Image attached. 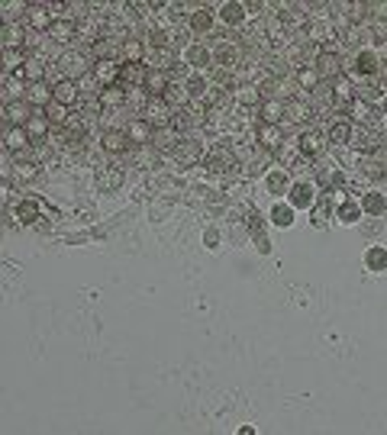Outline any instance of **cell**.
<instances>
[{
	"instance_id": "obj_45",
	"label": "cell",
	"mask_w": 387,
	"mask_h": 435,
	"mask_svg": "<svg viewBox=\"0 0 387 435\" xmlns=\"http://www.w3.org/2000/svg\"><path fill=\"white\" fill-rule=\"evenodd\" d=\"M26 10H29V3H3V23H13V17H20V13L26 17Z\"/></svg>"
},
{
	"instance_id": "obj_42",
	"label": "cell",
	"mask_w": 387,
	"mask_h": 435,
	"mask_svg": "<svg viewBox=\"0 0 387 435\" xmlns=\"http://www.w3.org/2000/svg\"><path fill=\"white\" fill-rule=\"evenodd\" d=\"M271 223L281 229L294 226V207L291 203H275V209H271Z\"/></svg>"
},
{
	"instance_id": "obj_12",
	"label": "cell",
	"mask_w": 387,
	"mask_h": 435,
	"mask_svg": "<svg viewBox=\"0 0 387 435\" xmlns=\"http://www.w3.org/2000/svg\"><path fill=\"white\" fill-rule=\"evenodd\" d=\"M123 133H126V139H129V149H139V145H152L155 126L145 123L143 117H136V119H129V126L123 129Z\"/></svg>"
},
{
	"instance_id": "obj_8",
	"label": "cell",
	"mask_w": 387,
	"mask_h": 435,
	"mask_svg": "<svg viewBox=\"0 0 387 435\" xmlns=\"http://www.w3.org/2000/svg\"><path fill=\"white\" fill-rule=\"evenodd\" d=\"M184 61L194 68V71H203V75L217 68V61H213V49H207V42H194V45H187Z\"/></svg>"
},
{
	"instance_id": "obj_35",
	"label": "cell",
	"mask_w": 387,
	"mask_h": 435,
	"mask_svg": "<svg viewBox=\"0 0 387 435\" xmlns=\"http://www.w3.org/2000/svg\"><path fill=\"white\" fill-rule=\"evenodd\" d=\"M336 207L333 203V193H323V200L320 203H313L310 207V219H313V226L316 229H326V223H329V209Z\"/></svg>"
},
{
	"instance_id": "obj_11",
	"label": "cell",
	"mask_w": 387,
	"mask_h": 435,
	"mask_svg": "<svg viewBox=\"0 0 387 435\" xmlns=\"http://www.w3.org/2000/svg\"><path fill=\"white\" fill-rule=\"evenodd\" d=\"M91 75L97 78V84H101V91H103V87H117V84H119V75H123V65H119V61H110V59L94 61Z\"/></svg>"
},
{
	"instance_id": "obj_24",
	"label": "cell",
	"mask_w": 387,
	"mask_h": 435,
	"mask_svg": "<svg viewBox=\"0 0 387 435\" xmlns=\"http://www.w3.org/2000/svg\"><path fill=\"white\" fill-rule=\"evenodd\" d=\"M123 181H126L123 168H101V171H97V187H101L103 193H113L117 187H123Z\"/></svg>"
},
{
	"instance_id": "obj_14",
	"label": "cell",
	"mask_w": 387,
	"mask_h": 435,
	"mask_svg": "<svg viewBox=\"0 0 387 435\" xmlns=\"http://www.w3.org/2000/svg\"><path fill=\"white\" fill-rule=\"evenodd\" d=\"M287 200H291L294 209H310L313 203H316V187H313L310 181H297V184H291V191H287Z\"/></svg>"
},
{
	"instance_id": "obj_47",
	"label": "cell",
	"mask_w": 387,
	"mask_h": 435,
	"mask_svg": "<svg viewBox=\"0 0 387 435\" xmlns=\"http://www.w3.org/2000/svg\"><path fill=\"white\" fill-rule=\"evenodd\" d=\"M203 245H207V249H217V245H219V233H217V229H207V233H203Z\"/></svg>"
},
{
	"instance_id": "obj_31",
	"label": "cell",
	"mask_w": 387,
	"mask_h": 435,
	"mask_svg": "<svg viewBox=\"0 0 387 435\" xmlns=\"http://www.w3.org/2000/svg\"><path fill=\"white\" fill-rule=\"evenodd\" d=\"M362 213H368V216H384L387 213V193H378V191L362 193Z\"/></svg>"
},
{
	"instance_id": "obj_21",
	"label": "cell",
	"mask_w": 387,
	"mask_h": 435,
	"mask_svg": "<svg viewBox=\"0 0 387 435\" xmlns=\"http://www.w3.org/2000/svg\"><path fill=\"white\" fill-rule=\"evenodd\" d=\"M17 78H23L26 84L45 81V59H43V55H29V59H26V65L17 71Z\"/></svg>"
},
{
	"instance_id": "obj_7",
	"label": "cell",
	"mask_w": 387,
	"mask_h": 435,
	"mask_svg": "<svg viewBox=\"0 0 387 435\" xmlns=\"http://www.w3.org/2000/svg\"><path fill=\"white\" fill-rule=\"evenodd\" d=\"M52 101L61 103V107H78L81 103V87H78V81H71V78H59V81L52 84Z\"/></svg>"
},
{
	"instance_id": "obj_25",
	"label": "cell",
	"mask_w": 387,
	"mask_h": 435,
	"mask_svg": "<svg viewBox=\"0 0 387 435\" xmlns=\"http://www.w3.org/2000/svg\"><path fill=\"white\" fill-rule=\"evenodd\" d=\"M26 103H29V107H36V110H45L52 103V87L45 81L29 84V87H26Z\"/></svg>"
},
{
	"instance_id": "obj_17",
	"label": "cell",
	"mask_w": 387,
	"mask_h": 435,
	"mask_svg": "<svg viewBox=\"0 0 387 435\" xmlns=\"http://www.w3.org/2000/svg\"><path fill=\"white\" fill-rule=\"evenodd\" d=\"M171 87V75L168 71H159V68H149V78H145L143 91L149 94V97H165Z\"/></svg>"
},
{
	"instance_id": "obj_13",
	"label": "cell",
	"mask_w": 387,
	"mask_h": 435,
	"mask_svg": "<svg viewBox=\"0 0 387 435\" xmlns=\"http://www.w3.org/2000/svg\"><path fill=\"white\" fill-rule=\"evenodd\" d=\"M171 155H175L177 168H194L197 161H200V155H203V145L197 142V139H191V135H184V139H181V145H177Z\"/></svg>"
},
{
	"instance_id": "obj_20",
	"label": "cell",
	"mask_w": 387,
	"mask_h": 435,
	"mask_svg": "<svg viewBox=\"0 0 387 435\" xmlns=\"http://www.w3.org/2000/svg\"><path fill=\"white\" fill-rule=\"evenodd\" d=\"M181 139H184V135L177 133L175 126H161V129H155V135H152V145L159 152H175L177 145H181Z\"/></svg>"
},
{
	"instance_id": "obj_48",
	"label": "cell",
	"mask_w": 387,
	"mask_h": 435,
	"mask_svg": "<svg viewBox=\"0 0 387 435\" xmlns=\"http://www.w3.org/2000/svg\"><path fill=\"white\" fill-rule=\"evenodd\" d=\"M381 233V223H368V226H365V235H378Z\"/></svg>"
},
{
	"instance_id": "obj_19",
	"label": "cell",
	"mask_w": 387,
	"mask_h": 435,
	"mask_svg": "<svg viewBox=\"0 0 387 435\" xmlns=\"http://www.w3.org/2000/svg\"><path fill=\"white\" fill-rule=\"evenodd\" d=\"M101 149L107 152V155H123V152H129V139L123 129H107V133L101 135Z\"/></svg>"
},
{
	"instance_id": "obj_44",
	"label": "cell",
	"mask_w": 387,
	"mask_h": 435,
	"mask_svg": "<svg viewBox=\"0 0 387 435\" xmlns=\"http://www.w3.org/2000/svg\"><path fill=\"white\" fill-rule=\"evenodd\" d=\"M13 168H17L20 181H36V177H39V165H36V161H20V165H13Z\"/></svg>"
},
{
	"instance_id": "obj_37",
	"label": "cell",
	"mask_w": 387,
	"mask_h": 435,
	"mask_svg": "<svg viewBox=\"0 0 387 435\" xmlns=\"http://www.w3.org/2000/svg\"><path fill=\"white\" fill-rule=\"evenodd\" d=\"M349 135H352V119H333L329 126V145H349Z\"/></svg>"
},
{
	"instance_id": "obj_28",
	"label": "cell",
	"mask_w": 387,
	"mask_h": 435,
	"mask_svg": "<svg viewBox=\"0 0 387 435\" xmlns=\"http://www.w3.org/2000/svg\"><path fill=\"white\" fill-rule=\"evenodd\" d=\"M258 117H261V123L281 126V119H284V103H281L278 97H268V101H261Z\"/></svg>"
},
{
	"instance_id": "obj_23",
	"label": "cell",
	"mask_w": 387,
	"mask_h": 435,
	"mask_svg": "<svg viewBox=\"0 0 387 435\" xmlns=\"http://www.w3.org/2000/svg\"><path fill=\"white\" fill-rule=\"evenodd\" d=\"M358 175L368 177V181H384L387 177V165L374 155H358Z\"/></svg>"
},
{
	"instance_id": "obj_3",
	"label": "cell",
	"mask_w": 387,
	"mask_h": 435,
	"mask_svg": "<svg viewBox=\"0 0 387 435\" xmlns=\"http://www.w3.org/2000/svg\"><path fill=\"white\" fill-rule=\"evenodd\" d=\"M52 23H55V17L49 13V7H45V3H29V10H26V17H23L26 29H33L36 36H49L52 33Z\"/></svg>"
},
{
	"instance_id": "obj_33",
	"label": "cell",
	"mask_w": 387,
	"mask_h": 435,
	"mask_svg": "<svg viewBox=\"0 0 387 435\" xmlns=\"http://www.w3.org/2000/svg\"><path fill=\"white\" fill-rule=\"evenodd\" d=\"M129 158H133V165L136 168H159V149L155 145H139V149H133L129 152Z\"/></svg>"
},
{
	"instance_id": "obj_10",
	"label": "cell",
	"mask_w": 387,
	"mask_h": 435,
	"mask_svg": "<svg viewBox=\"0 0 387 435\" xmlns=\"http://www.w3.org/2000/svg\"><path fill=\"white\" fill-rule=\"evenodd\" d=\"M78 20L75 17H55V23H52V42H59V45H65V49H71V42H78Z\"/></svg>"
},
{
	"instance_id": "obj_38",
	"label": "cell",
	"mask_w": 387,
	"mask_h": 435,
	"mask_svg": "<svg viewBox=\"0 0 387 435\" xmlns=\"http://www.w3.org/2000/svg\"><path fill=\"white\" fill-rule=\"evenodd\" d=\"M20 45H26V26L3 23V49H20Z\"/></svg>"
},
{
	"instance_id": "obj_15",
	"label": "cell",
	"mask_w": 387,
	"mask_h": 435,
	"mask_svg": "<svg viewBox=\"0 0 387 435\" xmlns=\"http://www.w3.org/2000/svg\"><path fill=\"white\" fill-rule=\"evenodd\" d=\"M297 145H300V155H307V158H320L323 152H326V145H329V139L323 133H316V129H307V133L297 139Z\"/></svg>"
},
{
	"instance_id": "obj_27",
	"label": "cell",
	"mask_w": 387,
	"mask_h": 435,
	"mask_svg": "<svg viewBox=\"0 0 387 435\" xmlns=\"http://www.w3.org/2000/svg\"><path fill=\"white\" fill-rule=\"evenodd\" d=\"M145 49H149V45H145L139 36H133V39L123 42V55H119V59H123V65H143Z\"/></svg>"
},
{
	"instance_id": "obj_39",
	"label": "cell",
	"mask_w": 387,
	"mask_h": 435,
	"mask_svg": "<svg viewBox=\"0 0 387 435\" xmlns=\"http://www.w3.org/2000/svg\"><path fill=\"white\" fill-rule=\"evenodd\" d=\"M97 97H101V107L103 110H117V107H123V103H126V87H103L101 94H97Z\"/></svg>"
},
{
	"instance_id": "obj_36",
	"label": "cell",
	"mask_w": 387,
	"mask_h": 435,
	"mask_svg": "<svg viewBox=\"0 0 387 435\" xmlns=\"http://www.w3.org/2000/svg\"><path fill=\"white\" fill-rule=\"evenodd\" d=\"M365 268L374 271V274H384L387 271V249L384 245H371V249L365 251Z\"/></svg>"
},
{
	"instance_id": "obj_5",
	"label": "cell",
	"mask_w": 387,
	"mask_h": 435,
	"mask_svg": "<svg viewBox=\"0 0 387 435\" xmlns=\"http://www.w3.org/2000/svg\"><path fill=\"white\" fill-rule=\"evenodd\" d=\"M3 145H7V152H13V155H20V158H26L36 142H33V135H29L26 126H7V133H3Z\"/></svg>"
},
{
	"instance_id": "obj_18",
	"label": "cell",
	"mask_w": 387,
	"mask_h": 435,
	"mask_svg": "<svg viewBox=\"0 0 387 435\" xmlns=\"http://www.w3.org/2000/svg\"><path fill=\"white\" fill-rule=\"evenodd\" d=\"M26 129H29V135H33V142H49L52 123H49V117H45V110H33V117H29Z\"/></svg>"
},
{
	"instance_id": "obj_6",
	"label": "cell",
	"mask_w": 387,
	"mask_h": 435,
	"mask_svg": "<svg viewBox=\"0 0 387 435\" xmlns=\"http://www.w3.org/2000/svg\"><path fill=\"white\" fill-rule=\"evenodd\" d=\"M316 71H320V78L323 81H336L339 75H342L345 68H342V55L339 52H333V49H320L316 52Z\"/></svg>"
},
{
	"instance_id": "obj_2",
	"label": "cell",
	"mask_w": 387,
	"mask_h": 435,
	"mask_svg": "<svg viewBox=\"0 0 387 435\" xmlns=\"http://www.w3.org/2000/svg\"><path fill=\"white\" fill-rule=\"evenodd\" d=\"M139 117L145 119V123H152L155 129H161V126H171V117H175V107H171L165 97H149V103H145V110L139 113Z\"/></svg>"
},
{
	"instance_id": "obj_41",
	"label": "cell",
	"mask_w": 387,
	"mask_h": 435,
	"mask_svg": "<svg viewBox=\"0 0 387 435\" xmlns=\"http://www.w3.org/2000/svg\"><path fill=\"white\" fill-rule=\"evenodd\" d=\"M17 219L20 223H36V219H39V200H36V197L20 200L17 203Z\"/></svg>"
},
{
	"instance_id": "obj_46",
	"label": "cell",
	"mask_w": 387,
	"mask_h": 435,
	"mask_svg": "<svg viewBox=\"0 0 387 435\" xmlns=\"http://www.w3.org/2000/svg\"><path fill=\"white\" fill-rule=\"evenodd\" d=\"M252 239H255V249H258L261 255H268V251H271V242H268V235H265V233H252Z\"/></svg>"
},
{
	"instance_id": "obj_40",
	"label": "cell",
	"mask_w": 387,
	"mask_h": 435,
	"mask_svg": "<svg viewBox=\"0 0 387 435\" xmlns=\"http://www.w3.org/2000/svg\"><path fill=\"white\" fill-rule=\"evenodd\" d=\"M191 33H197V36H203V33H210V26H213V13H210V7H200L197 13H191Z\"/></svg>"
},
{
	"instance_id": "obj_9",
	"label": "cell",
	"mask_w": 387,
	"mask_h": 435,
	"mask_svg": "<svg viewBox=\"0 0 387 435\" xmlns=\"http://www.w3.org/2000/svg\"><path fill=\"white\" fill-rule=\"evenodd\" d=\"M281 142H284V129H281V126H271V123L255 126V145H258V149L275 155V152L281 149Z\"/></svg>"
},
{
	"instance_id": "obj_26",
	"label": "cell",
	"mask_w": 387,
	"mask_h": 435,
	"mask_svg": "<svg viewBox=\"0 0 387 435\" xmlns=\"http://www.w3.org/2000/svg\"><path fill=\"white\" fill-rule=\"evenodd\" d=\"M3 113H7L10 126H26V123H29V117H33V107H29L26 101H7Z\"/></svg>"
},
{
	"instance_id": "obj_22",
	"label": "cell",
	"mask_w": 387,
	"mask_h": 435,
	"mask_svg": "<svg viewBox=\"0 0 387 435\" xmlns=\"http://www.w3.org/2000/svg\"><path fill=\"white\" fill-rule=\"evenodd\" d=\"M336 219L342 226H355V223L362 219V203L352 200V197H342V200L336 203Z\"/></svg>"
},
{
	"instance_id": "obj_30",
	"label": "cell",
	"mask_w": 387,
	"mask_h": 435,
	"mask_svg": "<svg viewBox=\"0 0 387 435\" xmlns=\"http://www.w3.org/2000/svg\"><path fill=\"white\" fill-rule=\"evenodd\" d=\"M145 78H149V68L145 65H123V75H119V87H143Z\"/></svg>"
},
{
	"instance_id": "obj_34",
	"label": "cell",
	"mask_w": 387,
	"mask_h": 435,
	"mask_svg": "<svg viewBox=\"0 0 387 435\" xmlns=\"http://www.w3.org/2000/svg\"><path fill=\"white\" fill-rule=\"evenodd\" d=\"M219 17H223L226 26H242L245 20H249V10H245V3H233V0H229V3L219 7Z\"/></svg>"
},
{
	"instance_id": "obj_4",
	"label": "cell",
	"mask_w": 387,
	"mask_h": 435,
	"mask_svg": "<svg viewBox=\"0 0 387 435\" xmlns=\"http://www.w3.org/2000/svg\"><path fill=\"white\" fill-rule=\"evenodd\" d=\"M310 117H316V110H313V103H310V97H307V94H300V97H291V101L284 103V119L291 126L310 123Z\"/></svg>"
},
{
	"instance_id": "obj_1",
	"label": "cell",
	"mask_w": 387,
	"mask_h": 435,
	"mask_svg": "<svg viewBox=\"0 0 387 435\" xmlns=\"http://www.w3.org/2000/svg\"><path fill=\"white\" fill-rule=\"evenodd\" d=\"M55 65H59L61 78H71V81H81L85 75H91V52L87 49H78V45H71V49H61L59 59H55Z\"/></svg>"
},
{
	"instance_id": "obj_29",
	"label": "cell",
	"mask_w": 387,
	"mask_h": 435,
	"mask_svg": "<svg viewBox=\"0 0 387 435\" xmlns=\"http://www.w3.org/2000/svg\"><path fill=\"white\" fill-rule=\"evenodd\" d=\"M265 184H268V193H284V191H291V171H287V168H268V175H265Z\"/></svg>"
},
{
	"instance_id": "obj_16",
	"label": "cell",
	"mask_w": 387,
	"mask_h": 435,
	"mask_svg": "<svg viewBox=\"0 0 387 435\" xmlns=\"http://www.w3.org/2000/svg\"><path fill=\"white\" fill-rule=\"evenodd\" d=\"M233 103L242 110H258L261 107V91L255 84H236L233 87Z\"/></svg>"
},
{
	"instance_id": "obj_32",
	"label": "cell",
	"mask_w": 387,
	"mask_h": 435,
	"mask_svg": "<svg viewBox=\"0 0 387 435\" xmlns=\"http://www.w3.org/2000/svg\"><path fill=\"white\" fill-rule=\"evenodd\" d=\"M294 78H297V87H300V91H310V94L323 84V78H320V71H316V65H303V68H297Z\"/></svg>"
},
{
	"instance_id": "obj_43",
	"label": "cell",
	"mask_w": 387,
	"mask_h": 435,
	"mask_svg": "<svg viewBox=\"0 0 387 435\" xmlns=\"http://www.w3.org/2000/svg\"><path fill=\"white\" fill-rule=\"evenodd\" d=\"M45 117H49V123L55 126V129H61V126L68 123V117H71V110H68V107H61V103H55V101H52L49 107H45Z\"/></svg>"
}]
</instances>
